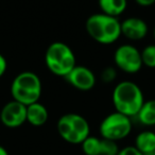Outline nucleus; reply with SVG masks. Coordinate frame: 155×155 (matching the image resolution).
Listing matches in <instances>:
<instances>
[{
    "instance_id": "f257e3e1",
    "label": "nucleus",
    "mask_w": 155,
    "mask_h": 155,
    "mask_svg": "<svg viewBox=\"0 0 155 155\" xmlns=\"http://www.w3.org/2000/svg\"><path fill=\"white\" fill-rule=\"evenodd\" d=\"M113 104L115 110L125 116L136 117L144 102L142 91L132 81L119 82L113 89Z\"/></svg>"
},
{
    "instance_id": "f03ea898",
    "label": "nucleus",
    "mask_w": 155,
    "mask_h": 155,
    "mask_svg": "<svg viewBox=\"0 0 155 155\" xmlns=\"http://www.w3.org/2000/svg\"><path fill=\"white\" fill-rule=\"evenodd\" d=\"M88 35L101 45H112L121 36V21L118 17L96 13L91 15L85 22Z\"/></svg>"
},
{
    "instance_id": "7ed1b4c3",
    "label": "nucleus",
    "mask_w": 155,
    "mask_h": 155,
    "mask_svg": "<svg viewBox=\"0 0 155 155\" xmlns=\"http://www.w3.org/2000/svg\"><path fill=\"white\" fill-rule=\"evenodd\" d=\"M45 64L51 73L65 78L77 65L74 52L67 44L54 41L46 50Z\"/></svg>"
},
{
    "instance_id": "20e7f679",
    "label": "nucleus",
    "mask_w": 155,
    "mask_h": 155,
    "mask_svg": "<svg viewBox=\"0 0 155 155\" xmlns=\"http://www.w3.org/2000/svg\"><path fill=\"white\" fill-rule=\"evenodd\" d=\"M41 89V81L36 73L22 71L14 78L11 84V95L13 100L28 106L39 101Z\"/></svg>"
},
{
    "instance_id": "39448f33",
    "label": "nucleus",
    "mask_w": 155,
    "mask_h": 155,
    "mask_svg": "<svg viewBox=\"0 0 155 155\" xmlns=\"http://www.w3.org/2000/svg\"><path fill=\"white\" fill-rule=\"evenodd\" d=\"M56 129L61 138L71 144H81L91 135V125L87 119L77 113H67L61 116Z\"/></svg>"
},
{
    "instance_id": "423d86ee",
    "label": "nucleus",
    "mask_w": 155,
    "mask_h": 155,
    "mask_svg": "<svg viewBox=\"0 0 155 155\" xmlns=\"http://www.w3.org/2000/svg\"><path fill=\"white\" fill-rule=\"evenodd\" d=\"M132 120L130 117L118 112H113L103 118L99 127L100 136L104 139L119 141L131 134Z\"/></svg>"
},
{
    "instance_id": "0eeeda50",
    "label": "nucleus",
    "mask_w": 155,
    "mask_h": 155,
    "mask_svg": "<svg viewBox=\"0 0 155 155\" xmlns=\"http://www.w3.org/2000/svg\"><path fill=\"white\" fill-rule=\"evenodd\" d=\"M114 62L117 68L130 74L139 72L143 66L140 51L131 44H123L117 47L114 52Z\"/></svg>"
},
{
    "instance_id": "6e6552de",
    "label": "nucleus",
    "mask_w": 155,
    "mask_h": 155,
    "mask_svg": "<svg viewBox=\"0 0 155 155\" xmlns=\"http://www.w3.org/2000/svg\"><path fill=\"white\" fill-rule=\"evenodd\" d=\"M0 120L7 127H20L27 122V106L15 100L8 102L0 112Z\"/></svg>"
},
{
    "instance_id": "1a4fd4ad",
    "label": "nucleus",
    "mask_w": 155,
    "mask_h": 155,
    "mask_svg": "<svg viewBox=\"0 0 155 155\" xmlns=\"http://www.w3.org/2000/svg\"><path fill=\"white\" fill-rule=\"evenodd\" d=\"M65 79L71 86L82 91H88L93 89L97 82V78L91 68L78 65L73 67V69L65 77Z\"/></svg>"
},
{
    "instance_id": "9d476101",
    "label": "nucleus",
    "mask_w": 155,
    "mask_h": 155,
    "mask_svg": "<svg viewBox=\"0 0 155 155\" xmlns=\"http://www.w3.org/2000/svg\"><path fill=\"white\" fill-rule=\"evenodd\" d=\"M148 24L142 18L127 17L121 21V35L130 41H141L148 35Z\"/></svg>"
},
{
    "instance_id": "9b49d317",
    "label": "nucleus",
    "mask_w": 155,
    "mask_h": 155,
    "mask_svg": "<svg viewBox=\"0 0 155 155\" xmlns=\"http://www.w3.org/2000/svg\"><path fill=\"white\" fill-rule=\"evenodd\" d=\"M49 112L39 101L27 106V122L33 127H41L48 121Z\"/></svg>"
},
{
    "instance_id": "f8f14e48",
    "label": "nucleus",
    "mask_w": 155,
    "mask_h": 155,
    "mask_svg": "<svg viewBox=\"0 0 155 155\" xmlns=\"http://www.w3.org/2000/svg\"><path fill=\"white\" fill-rule=\"evenodd\" d=\"M134 147L143 155H153L155 152V132L146 130L137 134Z\"/></svg>"
},
{
    "instance_id": "ddd939ff",
    "label": "nucleus",
    "mask_w": 155,
    "mask_h": 155,
    "mask_svg": "<svg viewBox=\"0 0 155 155\" xmlns=\"http://www.w3.org/2000/svg\"><path fill=\"white\" fill-rule=\"evenodd\" d=\"M101 13L113 17H119L125 12L127 0H98Z\"/></svg>"
},
{
    "instance_id": "4468645a",
    "label": "nucleus",
    "mask_w": 155,
    "mask_h": 155,
    "mask_svg": "<svg viewBox=\"0 0 155 155\" xmlns=\"http://www.w3.org/2000/svg\"><path fill=\"white\" fill-rule=\"evenodd\" d=\"M139 122L146 127L155 125V99L144 101L140 107L138 114L136 115Z\"/></svg>"
},
{
    "instance_id": "2eb2a0df",
    "label": "nucleus",
    "mask_w": 155,
    "mask_h": 155,
    "mask_svg": "<svg viewBox=\"0 0 155 155\" xmlns=\"http://www.w3.org/2000/svg\"><path fill=\"white\" fill-rule=\"evenodd\" d=\"M82 151L85 155H101L102 153V138L89 135L81 143Z\"/></svg>"
},
{
    "instance_id": "dca6fc26",
    "label": "nucleus",
    "mask_w": 155,
    "mask_h": 155,
    "mask_svg": "<svg viewBox=\"0 0 155 155\" xmlns=\"http://www.w3.org/2000/svg\"><path fill=\"white\" fill-rule=\"evenodd\" d=\"M142 65L149 68H155V45H148L140 51Z\"/></svg>"
},
{
    "instance_id": "f3484780",
    "label": "nucleus",
    "mask_w": 155,
    "mask_h": 155,
    "mask_svg": "<svg viewBox=\"0 0 155 155\" xmlns=\"http://www.w3.org/2000/svg\"><path fill=\"white\" fill-rule=\"evenodd\" d=\"M102 138V137H101ZM119 147L117 141L102 138V153L101 155H117L119 152Z\"/></svg>"
},
{
    "instance_id": "a211bd4d",
    "label": "nucleus",
    "mask_w": 155,
    "mask_h": 155,
    "mask_svg": "<svg viewBox=\"0 0 155 155\" xmlns=\"http://www.w3.org/2000/svg\"><path fill=\"white\" fill-rule=\"evenodd\" d=\"M117 77V71L114 67H106L102 70L101 74H100V78L101 80L105 83H110L116 79Z\"/></svg>"
},
{
    "instance_id": "6ab92c4d",
    "label": "nucleus",
    "mask_w": 155,
    "mask_h": 155,
    "mask_svg": "<svg viewBox=\"0 0 155 155\" xmlns=\"http://www.w3.org/2000/svg\"><path fill=\"white\" fill-rule=\"evenodd\" d=\"M117 155H143L140 151H138L134 146H127L120 149Z\"/></svg>"
},
{
    "instance_id": "aec40b11",
    "label": "nucleus",
    "mask_w": 155,
    "mask_h": 155,
    "mask_svg": "<svg viewBox=\"0 0 155 155\" xmlns=\"http://www.w3.org/2000/svg\"><path fill=\"white\" fill-rule=\"evenodd\" d=\"M8 68V62L5 60V58L0 53V78L2 77L3 74L5 73Z\"/></svg>"
},
{
    "instance_id": "412c9836",
    "label": "nucleus",
    "mask_w": 155,
    "mask_h": 155,
    "mask_svg": "<svg viewBox=\"0 0 155 155\" xmlns=\"http://www.w3.org/2000/svg\"><path fill=\"white\" fill-rule=\"evenodd\" d=\"M135 2L140 7H151L155 3V0H135Z\"/></svg>"
},
{
    "instance_id": "4be33fe9",
    "label": "nucleus",
    "mask_w": 155,
    "mask_h": 155,
    "mask_svg": "<svg viewBox=\"0 0 155 155\" xmlns=\"http://www.w3.org/2000/svg\"><path fill=\"white\" fill-rule=\"evenodd\" d=\"M0 155H9L8 151L5 150V148H3L2 146H0Z\"/></svg>"
},
{
    "instance_id": "5701e85b",
    "label": "nucleus",
    "mask_w": 155,
    "mask_h": 155,
    "mask_svg": "<svg viewBox=\"0 0 155 155\" xmlns=\"http://www.w3.org/2000/svg\"><path fill=\"white\" fill-rule=\"evenodd\" d=\"M153 35H154V38H155V28H154V31H153Z\"/></svg>"
},
{
    "instance_id": "b1692460",
    "label": "nucleus",
    "mask_w": 155,
    "mask_h": 155,
    "mask_svg": "<svg viewBox=\"0 0 155 155\" xmlns=\"http://www.w3.org/2000/svg\"><path fill=\"white\" fill-rule=\"evenodd\" d=\"M153 155H155V152H154V154H153Z\"/></svg>"
}]
</instances>
